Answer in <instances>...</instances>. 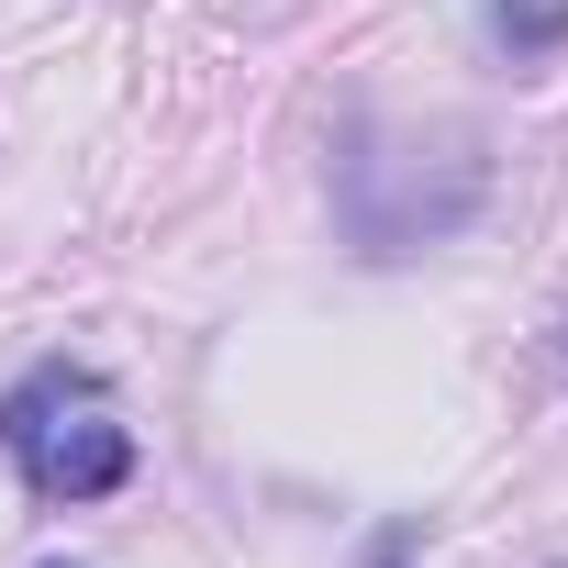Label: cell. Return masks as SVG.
<instances>
[{"label": "cell", "instance_id": "3957f363", "mask_svg": "<svg viewBox=\"0 0 568 568\" xmlns=\"http://www.w3.org/2000/svg\"><path fill=\"white\" fill-rule=\"evenodd\" d=\"M45 568H68V557H45Z\"/></svg>", "mask_w": 568, "mask_h": 568}, {"label": "cell", "instance_id": "7a4b0ae2", "mask_svg": "<svg viewBox=\"0 0 568 568\" xmlns=\"http://www.w3.org/2000/svg\"><path fill=\"white\" fill-rule=\"evenodd\" d=\"M490 45H501L513 68H546V57L568 45V0H490Z\"/></svg>", "mask_w": 568, "mask_h": 568}, {"label": "cell", "instance_id": "277c9868", "mask_svg": "<svg viewBox=\"0 0 568 568\" xmlns=\"http://www.w3.org/2000/svg\"><path fill=\"white\" fill-rule=\"evenodd\" d=\"M557 357H568V335H557Z\"/></svg>", "mask_w": 568, "mask_h": 568}, {"label": "cell", "instance_id": "6da1fadb", "mask_svg": "<svg viewBox=\"0 0 568 568\" xmlns=\"http://www.w3.org/2000/svg\"><path fill=\"white\" fill-rule=\"evenodd\" d=\"M0 446H12V468L45 501H101V490L134 479V435L112 424L90 368H34L12 402H0Z\"/></svg>", "mask_w": 568, "mask_h": 568}]
</instances>
